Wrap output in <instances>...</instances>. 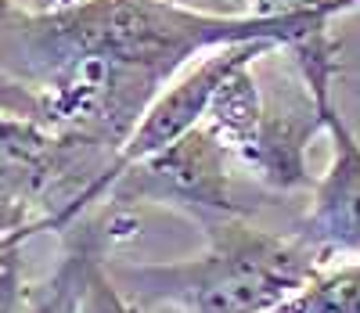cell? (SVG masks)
<instances>
[{"label": "cell", "mask_w": 360, "mask_h": 313, "mask_svg": "<svg viewBox=\"0 0 360 313\" xmlns=\"http://www.w3.org/2000/svg\"><path fill=\"white\" fill-rule=\"evenodd\" d=\"M332 267L292 234L249 224V216L205 227V248L173 263L108 267L134 302L176 313H274Z\"/></svg>", "instance_id": "2"}, {"label": "cell", "mask_w": 360, "mask_h": 313, "mask_svg": "<svg viewBox=\"0 0 360 313\" xmlns=\"http://www.w3.org/2000/svg\"><path fill=\"white\" fill-rule=\"evenodd\" d=\"M79 313H152V309H144L141 302H134L123 288H119V281L108 270V256H105V260H98L94 267H90V274H86V288H83Z\"/></svg>", "instance_id": "8"}, {"label": "cell", "mask_w": 360, "mask_h": 313, "mask_svg": "<svg viewBox=\"0 0 360 313\" xmlns=\"http://www.w3.org/2000/svg\"><path fill=\"white\" fill-rule=\"evenodd\" d=\"M274 313H360V263H332Z\"/></svg>", "instance_id": "7"}, {"label": "cell", "mask_w": 360, "mask_h": 313, "mask_svg": "<svg viewBox=\"0 0 360 313\" xmlns=\"http://www.w3.org/2000/svg\"><path fill=\"white\" fill-rule=\"evenodd\" d=\"M245 15L259 18H299V15H321V18H339L335 4L339 0H242Z\"/></svg>", "instance_id": "10"}, {"label": "cell", "mask_w": 360, "mask_h": 313, "mask_svg": "<svg viewBox=\"0 0 360 313\" xmlns=\"http://www.w3.org/2000/svg\"><path fill=\"white\" fill-rule=\"evenodd\" d=\"M270 51H281V44H270V40H252V44H231L220 51H209L205 58L191 61V65L173 76L159 94L155 101L148 105V112L141 115V122L134 127V134L127 137V144L119 148V155L112 159L108 173L101 177V202L108 195V187L115 184V177L123 173L127 166L148 159L162 148H169L173 141H180L184 134H191L195 127H202L205 108L213 101L217 87L242 65V61L263 58Z\"/></svg>", "instance_id": "4"}, {"label": "cell", "mask_w": 360, "mask_h": 313, "mask_svg": "<svg viewBox=\"0 0 360 313\" xmlns=\"http://www.w3.org/2000/svg\"><path fill=\"white\" fill-rule=\"evenodd\" d=\"M0 112L18 115V119H37V122H40V101H37V94L29 90L25 83L4 76V72H0Z\"/></svg>", "instance_id": "11"}, {"label": "cell", "mask_w": 360, "mask_h": 313, "mask_svg": "<svg viewBox=\"0 0 360 313\" xmlns=\"http://www.w3.org/2000/svg\"><path fill=\"white\" fill-rule=\"evenodd\" d=\"M324 137L332 159L314 184V202L299 216L295 234L332 263H360V137L335 98L324 105Z\"/></svg>", "instance_id": "5"}, {"label": "cell", "mask_w": 360, "mask_h": 313, "mask_svg": "<svg viewBox=\"0 0 360 313\" xmlns=\"http://www.w3.org/2000/svg\"><path fill=\"white\" fill-rule=\"evenodd\" d=\"M234 155L209 134L195 127L169 148L148 155V159L127 166L108 187L105 202L112 205H162L173 212H184L202 231L249 216V205L238 198L231 180Z\"/></svg>", "instance_id": "3"}, {"label": "cell", "mask_w": 360, "mask_h": 313, "mask_svg": "<svg viewBox=\"0 0 360 313\" xmlns=\"http://www.w3.org/2000/svg\"><path fill=\"white\" fill-rule=\"evenodd\" d=\"M15 11H18L15 0H0V33L8 29V22H11V15H15Z\"/></svg>", "instance_id": "12"}, {"label": "cell", "mask_w": 360, "mask_h": 313, "mask_svg": "<svg viewBox=\"0 0 360 313\" xmlns=\"http://www.w3.org/2000/svg\"><path fill=\"white\" fill-rule=\"evenodd\" d=\"M25 238L0 248V313H25L29 281H25Z\"/></svg>", "instance_id": "9"}, {"label": "cell", "mask_w": 360, "mask_h": 313, "mask_svg": "<svg viewBox=\"0 0 360 313\" xmlns=\"http://www.w3.org/2000/svg\"><path fill=\"white\" fill-rule=\"evenodd\" d=\"M356 8H360V0H339L335 15H349V11H356Z\"/></svg>", "instance_id": "13"}, {"label": "cell", "mask_w": 360, "mask_h": 313, "mask_svg": "<svg viewBox=\"0 0 360 313\" xmlns=\"http://www.w3.org/2000/svg\"><path fill=\"white\" fill-rule=\"evenodd\" d=\"M321 22L332 18H259L180 0H72L51 11L18 8L0 33V72L33 90L47 72L69 61L98 58L166 87L209 51L252 40L288 47Z\"/></svg>", "instance_id": "1"}, {"label": "cell", "mask_w": 360, "mask_h": 313, "mask_svg": "<svg viewBox=\"0 0 360 313\" xmlns=\"http://www.w3.org/2000/svg\"><path fill=\"white\" fill-rule=\"evenodd\" d=\"M134 231L137 216L127 212L123 205L105 202V209L83 212L76 224L62 231V256H58L54 270L37 285H29L25 313H79L90 267L105 260Z\"/></svg>", "instance_id": "6"}]
</instances>
